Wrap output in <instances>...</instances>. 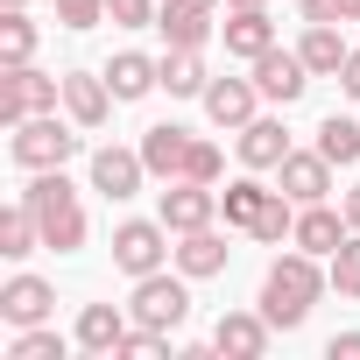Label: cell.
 I'll return each instance as SVG.
<instances>
[{
  "instance_id": "cell-1",
  "label": "cell",
  "mask_w": 360,
  "mask_h": 360,
  "mask_svg": "<svg viewBox=\"0 0 360 360\" xmlns=\"http://www.w3.org/2000/svg\"><path fill=\"white\" fill-rule=\"evenodd\" d=\"M318 290H325V276H318V255H283L269 276H262V318L276 325V332H297L304 318H311V304H318Z\"/></svg>"
},
{
  "instance_id": "cell-2",
  "label": "cell",
  "mask_w": 360,
  "mask_h": 360,
  "mask_svg": "<svg viewBox=\"0 0 360 360\" xmlns=\"http://www.w3.org/2000/svg\"><path fill=\"white\" fill-rule=\"evenodd\" d=\"M22 205L36 212L43 248H57V255H78L85 248V205H78V191H71L64 169H36V184L22 191Z\"/></svg>"
},
{
  "instance_id": "cell-3",
  "label": "cell",
  "mask_w": 360,
  "mask_h": 360,
  "mask_svg": "<svg viewBox=\"0 0 360 360\" xmlns=\"http://www.w3.org/2000/svg\"><path fill=\"white\" fill-rule=\"evenodd\" d=\"M15 141H8V155L22 162V169H64L71 155H78V134L57 120V113H29L22 127H8Z\"/></svg>"
},
{
  "instance_id": "cell-4",
  "label": "cell",
  "mask_w": 360,
  "mask_h": 360,
  "mask_svg": "<svg viewBox=\"0 0 360 360\" xmlns=\"http://www.w3.org/2000/svg\"><path fill=\"white\" fill-rule=\"evenodd\" d=\"M64 78H43L36 64H8L0 71V127H22L29 113H57Z\"/></svg>"
},
{
  "instance_id": "cell-5",
  "label": "cell",
  "mask_w": 360,
  "mask_h": 360,
  "mask_svg": "<svg viewBox=\"0 0 360 360\" xmlns=\"http://www.w3.org/2000/svg\"><path fill=\"white\" fill-rule=\"evenodd\" d=\"M191 318V290L176 283V276H134V325H155V332H176Z\"/></svg>"
},
{
  "instance_id": "cell-6",
  "label": "cell",
  "mask_w": 360,
  "mask_h": 360,
  "mask_svg": "<svg viewBox=\"0 0 360 360\" xmlns=\"http://www.w3.org/2000/svg\"><path fill=\"white\" fill-rule=\"evenodd\" d=\"M219 219V191L212 184H191V176H176V184L162 191V226L169 233H198Z\"/></svg>"
},
{
  "instance_id": "cell-7",
  "label": "cell",
  "mask_w": 360,
  "mask_h": 360,
  "mask_svg": "<svg viewBox=\"0 0 360 360\" xmlns=\"http://www.w3.org/2000/svg\"><path fill=\"white\" fill-rule=\"evenodd\" d=\"M162 240H169V226H162V219H127V226L113 233V262H120L127 276H155V269H162V255H169Z\"/></svg>"
},
{
  "instance_id": "cell-8",
  "label": "cell",
  "mask_w": 360,
  "mask_h": 360,
  "mask_svg": "<svg viewBox=\"0 0 360 360\" xmlns=\"http://www.w3.org/2000/svg\"><path fill=\"white\" fill-rule=\"evenodd\" d=\"M332 169H339V162H332L325 148H311V155H297V148H290V155H283V169H276V191H290L297 205H318V198L332 191Z\"/></svg>"
},
{
  "instance_id": "cell-9",
  "label": "cell",
  "mask_w": 360,
  "mask_h": 360,
  "mask_svg": "<svg viewBox=\"0 0 360 360\" xmlns=\"http://www.w3.org/2000/svg\"><path fill=\"white\" fill-rule=\"evenodd\" d=\"M255 85H262V99L290 106V99H304V85H311V64H304L297 50H262V57H255Z\"/></svg>"
},
{
  "instance_id": "cell-10",
  "label": "cell",
  "mask_w": 360,
  "mask_h": 360,
  "mask_svg": "<svg viewBox=\"0 0 360 360\" xmlns=\"http://www.w3.org/2000/svg\"><path fill=\"white\" fill-rule=\"evenodd\" d=\"M141 176H148V162H141V148H99V155H92V191H106L113 205L141 191Z\"/></svg>"
},
{
  "instance_id": "cell-11",
  "label": "cell",
  "mask_w": 360,
  "mask_h": 360,
  "mask_svg": "<svg viewBox=\"0 0 360 360\" xmlns=\"http://www.w3.org/2000/svg\"><path fill=\"white\" fill-rule=\"evenodd\" d=\"M50 311H57V290H50L43 276H15L8 290H0V318H8L15 332H22V325H43Z\"/></svg>"
},
{
  "instance_id": "cell-12",
  "label": "cell",
  "mask_w": 360,
  "mask_h": 360,
  "mask_svg": "<svg viewBox=\"0 0 360 360\" xmlns=\"http://www.w3.org/2000/svg\"><path fill=\"white\" fill-rule=\"evenodd\" d=\"M269 332H276V325H269L262 311H226L219 332H212V346L233 353V360H262V353H269Z\"/></svg>"
},
{
  "instance_id": "cell-13",
  "label": "cell",
  "mask_w": 360,
  "mask_h": 360,
  "mask_svg": "<svg viewBox=\"0 0 360 360\" xmlns=\"http://www.w3.org/2000/svg\"><path fill=\"white\" fill-rule=\"evenodd\" d=\"M184 155H191V134L176 127V120H162V127L141 134V162H148V176H162V184L184 176Z\"/></svg>"
},
{
  "instance_id": "cell-14",
  "label": "cell",
  "mask_w": 360,
  "mask_h": 360,
  "mask_svg": "<svg viewBox=\"0 0 360 360\" xmlns=\"http://www.w3.org/2000/svg\"><path fill=\"white\" fill-rule=\"evenodd\" d=\"M219 36H226V50L233 57H262V50H276V22H269V8H233L226 22H219Z\"/></svg>"
},
{
  "instance_id": "cell-15",
  "label": "cell",
  "mask_w": 360,
  "mask_h": 360,
  "mask_svg": "<svg viewBox=\"0 0 360 360\" xmlns=\"http://www.w3.org/2000/svg\"><path fill=\"white\" fill-rule=\"evenodd\" d=\"M346 233H353V226H346V212H332L325 198H318V205H297V233H290V240H297L304 255H332Z\"/></svg>"
},
{
  "instance_id": "cell-16",
  "label": "cell",
  "mask_w": 360,
  "mask_h": 360,
  "mask_svg": "<svg viewBox=\"0 0 360 360\" xmlns=\"http://www.w3.org/2000/svg\"><path fill=\"white\" fill-rule=\"evenodd\" d=\"M255 99H262V85H248V78H212L205 85V113L219 127H248L255 120Z\"/></svg>"
},
{
  "instance_id": "cell-17",
  "label": "cell",
  "mask_w": 360,
  "mask_h": 360,
  "mask_svg": "<svg viewBox=\"0 0 360 360\" xmlns=\"http://www.w3.org/2000/svg\"><path fill=\"white\" fill-rule=\"evenodd\" d=\"M297 57L311 64V78H339L353 50L339 43V22H311V29H304V43H297Z\"/></svg>"
},
{
  "instance_id": "cell-18",
  "label": "cell",
  "mask_w": 360,
  "mask_h": 360,
  "mask_svg": "<svg viewBox=\"0 0 360 360\" xmlns=\"http://www.w3.org/2000/svg\"><path fill=\"white\" fill-rule=\"evenodd\" d=\"M106 85H113V99H148V92L162 85V64L141 57V50H120V57L106 64Z\"/></svg>"
},
{
  "instance_id": "cell-19",
  "label": "cell",
  "mask_w": 360,
  "mask_h": 360,
  "mask_svg": "<svg viewBox=\"0 0 360 360\" xmlns=\"http://www.w3.org/2000/svg\"><path fill=\"white\" fill-rule=\"evenodd\" d=\"M64 106H71V120H78V127H99V120H106V106H113V85H106V78H92V71H64Z\"/></svg>"
},
{
  "instance_id": "cell-20",
  "label": "cell",
  "mask_w": 360,
  "mask_h": 360,
  "mask_svg": "<svg viewBox=\"0 0 360 360\" xmlns=\"http://www.w3.org/2000/svg\"><path fill=\"white\" fill-rule=\"evenodd\" d=\"M269 184H262V176H233V184L219 191V212H226V226H240V233H255V219L269 212Z\"/></svg>"
},
{
  "instance_id": "cell-21",
  "label": "cell",
  "mask_w": 360,
  "mask_h": 360,
  "mask_svg": "<svg viewBox=\"0 0 360 360\" xmlns=\"http://www.w3.org/2000/svg\"><path fill=\"white\" fill-rule=\"evenodd\" d=\"M283 155H290L283 120H248V127H240V162H248V169H283Z\"/></svg>"
},
{
  "instance_id": "cell-22",
  "label": "cell",
  "mask_w": 360,
  "mask_h": 360,
  "mask_svg": "<svg viewBox=\"0 0 360 360\" xmlns=\"http://www.w3.org/2000/svg\"><path fill=\"white\" fill-rule=\"evenodd\" d=\"M155 29H162V43H169V50H205L212 15H205V8H184V0H169V8L155 15Z\"/></svg>"
},
{
  "instance_id": "cell-23",
  "label": "cell",
  "mask_w": 360,
  "mask_h": 360,
  "mask_svg": "<svg viewBox=\"0 0 360 360\" xmlns=\"http://www.w3.org/2000/svg\"><path fill=\"white\" fill-rule=\"evenodd\" d=\"M120 339H127V318L113 304H85L78 311V346L85 353H120Z\"/></svg>"
},
{
  "instance_id": "cell-24",
  "label": "cell",
  "mask_w": 360,
  "mask_h": 360,
  "mask_svg": "<svg viewBox=\"0 0 360 360\" xmlns=\"http://www.w3.org/2000/svg\"><path fill=\"white\" fill-rule=\"evenodd\" d=\"M176 240H184V248H176V269H184L191 283H198V276H219V269H226V240H219L212 226H198V233H176Z\"/></svg>"
},
{
  "instance_id": "cell-25",
  "label": "cell",
  "mask_w": 360,
  "mask_h": 360,
  "mask_svg": "<svg viewBox=\"0 0 360 360\" xmlns=\"http://www.w3.org/2000/svg\"><path fill=\"white\" fill-rule=\"evenodd\" d=\"M205 85L212 78H205V57L198 50H169L162 57V92L169 99H205Z\"/></svg>"
},
{
  "instance_id": "cell-26",
  "label": "cell",
  "mask_w": 360,
  "mask_h": 360,
  "mask_svg": "<svg viewBox=\"0 0 360 360\" xmlns=\"http://www.w3.org/2000/svg\"><path fill=\"white\" fill-rule=\"evenodd\" d=\"M36 248H43L36 212H29V205H8V212H0V255H8V262H22V255H36Z\"/></svg>"
},
{
  "instance_id": "cell-27",
  "label": "cell",
  "mask_w": 360,
  "mask_h": 360,
  "mask_svg": "<svg viewBox=\"0 0 360 360\" xmlns=\"http://www.w3.org/2000/svg\"><path fill=\"white\" fill-rule=\"evenodd\" d=\"M36 57V22H29V8H8L0 15V64H29Z\"/></svg>"
},
{
  "instance_id": "cell-28",
  "label": "cell",
  "mask_w": 360,
  "mask_h": 360,
  "mask_svg": "<svg viewBox=\"0 0 360 360\" xmlns=\"http://www.w3.org/2000/svg\"><path fill=\"white\" fill-rule=\"evenodd\" d=\"M318 148H325L339 169H353V162H360V120H339V113H332V120L318 127Z\"/></svg>"
},
{
  "instance_id": "cell-29",
  "label": "cell",
  "mask_w": 360,
  "mask_h": 360,
  "mask_svg": "<svg viewBox=\"0 0 360 360\" xmlns=\"http://www.w3.org/2000/svg\"><path fill=\"white\" fill-rule=\"evenodd\" d=\"M332 290L339 297H360V233H346L332 248Z\"/></svg>"
},
{
  "instance_id": "cell-30",
  "label": "cell",
  "mask_w": 360,
  "mask_h": 360,
  "mask_svg": "<svg viewBox=\"0 0 360 360\" xmlns=\"http://www.w3.org/2000/svg\"><path fill=\"white\" fill-rule=\"evenodd\" d=\"M8 360H64V339L43 332V325H22V339L8 346Z\"/></svg>"
},
{
  "instance_id": "cell-31",
  "label": "cell",
  "mask_w": 360,
  "mask_h": 360,
  "mask_svg": "<svg viewBox=\"0 0 360 360\" xmlns=\"http://www.w3.org/2000/svg\"><path fill=\"white\" fill-rule=\"evenodd\" d=\"M120 353H127V360H162V353H169V332H155V325H127Z\"/></svg>"
},
{
  "instance_id": "cell-32",
  "label": "cell",
  "mask_w": 360,
  "mask_h": 360,
  "mask_svg": "<svg viewBox=\"0 0 360 360\" xmlns=\"http://www.w3.org/2000/svg\"><path fill=\"white\" fill-rule=\"evenodd\" d=\"M219 169H226V162H219V148L191 134V155H184V176H191V184H219Z\"/></svg>"
},
{
  "instance_id": "cell-33",
  "label": "cell",
  "mask_w": 360,
  "mask_h": 360,
  "mask_svg": "<svg viewBox=\"0 0 360 360\" xmlns=\"http://www.w3.org/2000/svg\"><path fill=\"white\" fill-rule=\"evenodd\" d=\"M304 22H360V0H304Z\"/></svg>"
},
{
  "instance_id": "cell-34",
  "label": "cell",
  "mask_w": 360,
  "mask_h": 360,
  "mask_svg": "<svg viewBox=\"0 0 360 360\" xmlns=\"http://www.w3.org/2000/svg\"><path fill=\"white\" fill-rule=\"evenodd\" d=\"M99 15H106V0H57V22L64 29H92Z\"/></svg>"
},
{
  "instance_id": "cell-35",
  "label": "cell",
  "mask_w": 360,
  "mask_h": 360,
  "mask_svg": "<svg viewBox=\"0 0 360 360\" xmlns=\"http://www.w3.org/2000/svg\"><path fill=\"white\" fill-rule=\"evenodd\" d=\"M106 22H120V29H148L155 8H148V0H106Z\"/></svg>"
},
{
  "instance_id": "cell-36",
  "label": "cell",
  "mask_w": 360,
  "mask_h": 360,
  "mask_svg": "<svg viewBox=\"0 0 360 360\" xmlns=\"http://www.w3.org/2000/svg\"><path fill=\"white\" fill-rule=\"evenodd\" d=\"M325 353H332V360H360V332H339Z\"/></svg>"
},
{
  "instance_id": "cell-37",
  "label": "cell",
  "mask_w": 360,
  "mask_h": 360,
  "mask_svg": "<svg viewBox=\"0 0 360 360\" xmlns=\"http://www.w3.org/2000/svg\"><path fill=\"white\" fill-rule=\"evenodd\" d=\"M339 85H346V99H360V50L346 57V71H339Z\"/></svg>"
},
{
  "instance_id": "cell-38",
  "label": "cell",
  "mask_w": 360,
  "mask_h": 360,
  "mask_svg": "<svg viewBox=\"0 0 360 360\" xmlns=\"http://www.w3.org/2000/svg\"><path fill=\"white\" fill-rule=\"evenodd\" d=\"M346 226H353V233H360V184H353V191H346Z\"/></svg>"
},
{
  "instance_id": "cell-39",
  "label": "cell",
  "mask_w": 360,
  "mask_h": 360,
  "mask_svg": "<svg viewBox=\"0 0 360 360\" xmlns=\"http://www.w3.org/2000/svg\"><path fill=\"white\" fill-rule=\"evenodd\" d=\"M226 8H269V0H226Z\"/></svg>"
},
{
  "instance_id": "cell-40",
  "label": "cell",
  "mask_w": 360,
  "mask_h": 360,
  "mask_svg": "<svg viewBox=\"0 0 360 360\" xmlns=\"http://www.w3.org/2000/svg\"><path fill=\"white\" fill-rule=\"evenodd\" d=\"M184 8H205V15H212V8H219V0H184Z\"/></svg>"
},
{
  "instance_id": "cell-41",
  "label": "cell",
  "mask_w": 360,
  "mask_h": 360,
  "mask_svg": "<svg viewBox=\"0 0 360 360\" xmlns=\"http://www.w3.org/2000/svg\"><path fill=\"white\" fill-rule=\"evenodd\" d=\"M8 8H29V0H8Z\"/></svg>"
}]
</instances>
